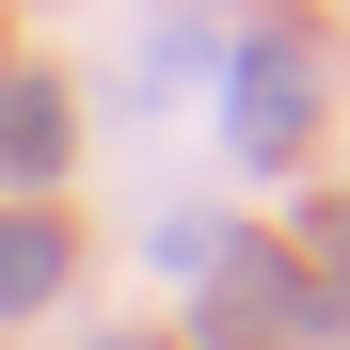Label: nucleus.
Segmentation results:
<instances>
[{
	"label": "nucleus",
	"instance_id": "f257e3e1",
	"mask_svg": "<svg viewBox=\"0 0 350 350\" xmlns=\"http://www.w3.org/2000/svg\"><path fill=\"white\" fill-rule=\"evenodd\" d=\"M239 144H255V159L303 144V48H255V111H239Z\"/></svg>",
	"mask_w": 350,
	"mask_h": 350
},
{
	"label": "nucleus",
	"instance_id": "f03ea898",
	"mask_svg": "<svg viewBox=\"0 0 350 350\" xmlns=\"http://www.w3.org/2000/svg\"><path fill=\"white\" fill-rule=\"evenodd\" d=\"M48 271H64V239L48 223H0V303H48Z\"/></svg>",
	"mask_w": 350,
	"mask_h": 350
}]
</instances>
